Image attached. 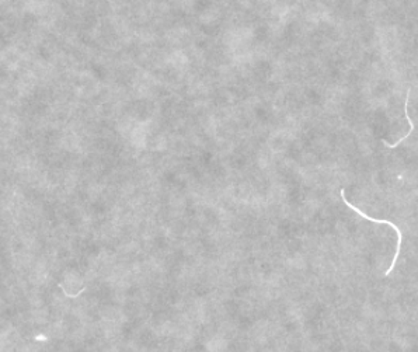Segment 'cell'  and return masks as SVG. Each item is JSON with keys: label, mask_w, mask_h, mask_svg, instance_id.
I'll list each match as a JSON object with an SVG mask.
<instances>
[{"label": "cell", "mask_w": 418, "mask_h": 352, "mask_svg": "<svg viewBox=\"0 0 418 352\" xmlns=\"http://www.w3.org/2000/svg\"><path fill=\"white\" fill-rule=\"evenodd\" d=\"M341 197H343V201L345 202V205H347V207H349L351 209H354V211H355L359 216H362V218L368 219V220H371V222H376V223H383V225H389L390 228L395 229V232L397 233V247H396V254H395V258H393V261H392V265H390V268L386 271V275H389V274H390V272L395 269V264H396V261H397L398 254H400V249H401V232H400V229H398L397 226L395 225V223H392L390 220H386V219H375V218H372V216H368L366 213H364L361 209H358L356 207H354V205H352V204H351V202H349V201L345 198L344 189H341Z\"/></svg>", "instance_id": "6da1fadb"}]
</instances>
